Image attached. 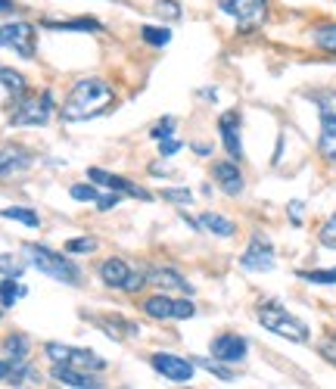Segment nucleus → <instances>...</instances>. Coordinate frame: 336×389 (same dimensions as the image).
<instances>
[{
  "label": "nucleus",
  "mask_w": 336,
  "mask_h": 389,
  "mask_svg": "<svg viewBox=\"0 0 336 389\" xmlns=\"http://www.w3.org/2000/svg\"><path fill=\"white\" fill-rule=\"evenodd\" d=\"M218 10L231 16L243 32H253L268 19V0H218Z\"/></svg>",
  "instance_id": "obj_5"
},
{
  "label": "nucleus",
  "mask_w": 336,
  "mask_h": 389,
  "mask_svg": "<svg viewBox=\"0 0 336 389\" xmlns=\"http://www.w3.org/2000/svg\"><path fill=\"white\" fill-rule=\"evenodd\" d=\"M311 41L318 44L321 50H327V53H333L336 56V22L330 25H318L311 32Z\"/></svg>",
  "instance_id": "obj_26"
},
{
  "label": "nucleus",
  "mask_w": 336,
  "mask_h": 389,
  "mask_svg": "<svg viewBox=\"0 0 336 389\" xmlns=\"http://www.w3.org/2000/svg\"><path fill=\"white\" fill-rule=\"evenodd\" d=\"M69 197L78 199V203H97V197H100V190L94 184H75L72 190H69Z\"/></svg>",
  "instance_id": "obj_34"
},
{
  "label": "nucleus",
  "mask_w": 336,
  "mask_h": 389,
  "mask_svg": "<svg viewBox=\"0 0 336 389\" xmlns=\"http://www.w3.org/2000/svg\"><path fill=\"white\" fill-rule=\"evenodd\" d=\"M149 364H153V371L159 374V377H166L168 383H187V380H193V374H196V364H193L190 358L175 355V352H153Z\"/></svg>",
  "instance_id": "obj_9"
},
{
  "label": "nucleus",
  "mask_w": 336,
  "mask_h": 389,
  "mask_svg": "<svg viewBox=\"0 0 336 389\" xmlns=\"http://www.w3.org/2000/svg\"><path fill=\"white\" fill-rule=\"evenodd\" d=\"M88 178L94 184H103L106 190L121 193V197H134V199H144V203H149V199H153V193L144 190V187H137L134 181H128V178L109 175V171H103V169H88Z\"/></svg>",
  "instance_id": "obj_13"
},
{
  "label": "nucleus",
  "mask_w": 336,
  "mask_h": 389,
  "mask_svg": "<svg viewBox=\"0 0 336 389\" xmlns=\"http://www.w3.org/2000/svg\"><path fill=\"white\" fill-rule=\"evenodd\" d=\"M296 277L309 280V284H318V286H336V268H327V271H296Z\"/></svg>",
  "instance_id": "obj_30"
},
{
  "label": "nucleus",
  "mask_w": 336,
  "mask_h": 389,
  "mask_svg": "<svg viewBox=\"0 0 336 389\" xmlns=\"http://www.w3.org/2000/svg\"><path fill=\"white\" fill-rule=\"evenodd\" d=\"M28 352H32V340L25 334H10L4 340V358L10 364H19V362H28Z\"/></svg>",
  "instance_id": "obj_20"
},
{
  "label": "nucleus",
  "mask_w": 336,
  "mask_h": 389,
  "mask_svg": "<svg viewBox=\"0 0 336 389\" xmlns=\"http://www.w3.org/2000/svg\"><path fill=\"white\" fill-rule=\"evenodd\" d=\"M177 150H181V140H175V138H166V140H159V156H162V159H168V156H175Z\"/></svg>",
  "instance_id": "obj_39"
},
{
  "label": "nucleus",
  "mask_w": 336,
  "mask_h": 389,
  "mask_svg": "<svg viewBox=\"0 0 336 389\" xmlns=\"http://www.w3.org/2000/svg\"><path fill=\"white\" fill-rule=\"evenodd\" d=\"M0 47H10V50H16L19 56L32 60L34 56V28L28 22L0 25Z\"/></svg>",
  "instance_id": "obj_12"
},
{
  "label": "nucleus",
  "mask_w": 336,
  "mask_h": 389,
  "mask_svg": "<svg viewBox=\"0 0 336 389\" xmlns=\"http://www.w3.org/2000/svg\"><path fill=\"white\" fill-rule=\"evenodd\" d=\"M318 240H321V246H327V249H333V252H336V212L324 221V225H321Z\"/></svg>",
  "instance_id": "obj_31"
},
{
  "label": "nucleus",
  "mask_w": 336,
  "mask_h": 389,
  "mask_svg": "<svg viewBox=\"0 0 336 389\" xmlns=\"http://www.w3.org/2000/svg\"><path fill=\"white\" fill-rule=\"evenodd\" d=\"M290 221L293 225H302V203H299V199L290 203Z\"/></svg>",
  "instance_id": "obj_41"
},
{
  "label": "nucleus",
  "mask_w": 336,
  "mask_h": 389,
  "mask_svg": "<svg viewBox=\"0 0 336 389\" xmlns=\"http://www.w3.org/2000/svg\"><path fill=\"white\" fill-rule=\"evenodd\" d=\"M88 318H90V315H88ZM90 321H94L97 327L109 336V340H125L128 334L137 336V327H134L131 321H121V318H90Z\"/></svg>",
  "instance_id": "obj_21"
},
{
  "label": "nucleus",
  "mask_w": 336,
  "mask_h": 389,
  "mask_svg": "<svg viewBox=\"0 0 336 389\" xmlns=\"http://www.w3.org/2000/svg\"><path fill=\"white\" fill-rule=\"evenodd\" d=\"M162 199H168V203H175V206H187V203H193V190H187V187H166Z\"/></svg>",
  "instance_id": "obj_32"
},
{
  "label": "nucleus",
  "mask_w": 336,
  "mask_h": 389,
  "mask_svg": "<svg viewBox=\"0 0 336 389\" xmlns=\"http://www.w3.org/2000/svg\"><path fill=\"white\" fill-rule=\"evenodd\" d=\"M193 364L206 367V371H209V374H212V377L224 380V383H231V380H234V371H231V364L218 362V358H193Z\"/></svg>",
  "instance_id": "obj_29"
},
{
  "label": "nucleus",
  "mask_w": 336,
  "mask_h": 389,
  "mask_svg": "<svg viewBox=\"0 0 336 389\" xmlns=\"http://www.w3.org/2000/svg\"><path fill=\"white\" fill-rule=\"evenodd\" d=\"M53 119V93L44 91L38 100H19V106H16V112L10 115V125H16V128H25V125H34V128H41V125H47V121Z\"/></svg>",
  "instance_id": "obj_8"
},
{
  "label": "nucleus",
  "mask_w": 336,
  "mask_h": 389,
  "mask_svg": "<svg viewBox=\"0 0 336 389\" xmlns=\"http://www.w3.org/2000/svg\"><path fill=\"white\" fill-rule=\"evenodd\" d=\"M53 380H60L62 386H72V389H97L103 386L94 377V371H84V367H72V364H53Z\"/></svg>",
  "instance_id": "obj_16"
},
{
  "label": "nucleus",
  "mask_w": 336,
  "mask_h": 389,
  "mask_svg": "<svg viewBox=\"0 0 336 389\" xmlns=\"http://www.w3.org/2000/svg\"><path fill=\"white\" fill-rule=\"evenodd\" d=\"M32 165V153L22 147H4L0 150V178H13Z\"/></svg>",
  "instance_id": "obj_19"
},
{
  "label": "nucleus",
  "mask_w": 336,
  "mask_h": 389,
  "mask_svg": "<svg viewBox=\"0 0 336 389\" xmlns=\"http://www.w3.org/2000/svg\"><path fill=\"white\" fill-rule=\"evenodd\" d=\"M147 284L149 286H159V290H166V293H184V296H190L193 293V284H187L181 275H177L175 268H149L147 271Z\"/></svg>",
  "instance_id": "obj_17"
},
{
  "label": "nucleus",
  "mask_w": 336,
  "mask_h": 389,
  "mask_svg": "<svg viewBox=\"0 0 336 389\" xmlns=\"http://www.w3.org/2000/svg\"><path fill=\"white\" fill-rule=\"evenodd\" d=\"M274 265H277V252L271 246V240H264L262 234H253L249 246L243 249V256H240V268L253 271V275H262V271H274Z\"/></svg>",
  "instance_id": "obj_10"
},
{
  "label": "nucleus",
  "mask_w": 336,
  "mask_h": 389,
  "mask_svg": "<svg viewBox=\"0 0 336 389\" xmlns=\"http://www.w3.org/2000/svg\"><path fill=\"white\" fill-rule=\"evenodd\" d=\"M149 138H153L156 143L159 140H166V138H175V119L171 115H166V119H159V125L149 131Z\"/></svg>",
  "instance_id": "obj_36"
},
{
  "label": "nucleus",
  "mask_w": 336,
  "mask_h": 389,
  "mask_svg": "<svg viewBox=\"0 0 336 389\" xmlns=\"http://www.w3.org/2000/svg\"><path fill=\"white\" fill-rule=\"evenodd\" d=\"M94 249H97L94 237H78V240H69L66 243V252H72V256H75V252H94Z\"/></svg>",
  "instance_id": "obj_37"
},
{
  "label": "nucleus",
  "mask_w": 336,
  "mask_h": 389,
  "mask_svg": "<svg viewBox=\"0 0 336 389\" xmlns=\"http://www.w3.org/2000/svg\"><path fill=\"white\" fill-rule=\"evenodd\" d=\"M249 355V340L240 334H221L212 340V358L224 364H243Z\"/></svg>",
  "instance_id": "obj_11"
},
{
  "label": "nucleus",
  "mask_w": 336,
  "mask_h": 389,
  "mask_svg": "<svg viewBox=\"0 0 336 389\" xmlns=\"http://www.w3.org/2000/svg\"><path fill=\"white\" fill-rule=\"evenodd\" d=\"M44 352H47V358L53 364H72V367H84V371H103V367H106V358L97 355L94 349H78V345L47 343Z\"/></svg>",
  "instance_id": "obj_6"
},
{
  "label": "nucleus",
  "mask_w": 336,
  "mask_h": 389,
  "mask_svg": "<svg viewBox=\"0 0 336 389\" xmlns=\"http://www.w3.org/2000/svg\"><path fill=\"white\" fill-rule=\"evenodd\" d=\"M193 150H196L199 156H209V153H212V147H209V143H196V147H193Z\"/></svg>",
  "instance_id": "obj_45"
},
{
  "label": "nucleus",
  "mask_w": 336,
  "mask_h": 389,
  "mask_svg": "<svg viewBox=\"0 0 336 389\" xmlns=\"http://www.w3.org/2000/svg\"><path fill=\"white\" fill-rule=\"evenodd\" d=\"M44 28H53V32H103V25L97 19H72V22H53V19H47Z\"/></svg>",
  "instance_id": "obj_23"
},
{
  "label": "nucleus",
  "mask_w": 336,
  "mask_h": 389,
  "mask_svg": "<svg viewBox=\"0 0 336 389\" xmlns=\"http://www.w3.org/2000/svg\"><path fill=\"white\" fill-rule=\"evenodd\" d=\"M181 218H184V221H187V228H190V230H203V225H199V221H196V218H190V215H181Z\"/></svg>",
  "instance_id": "obj_43"
},
{
  "label": "nucleus",
  "mask_w": 336,
  "mask_h": 389,
  "mask_svg": "<svg viewBox=\"0 0 336 389\" xmlns=\"http://www.w3.org/2000/svg\"><path fill=\"white\" fill-rule=\"evenodd\" d=\"M153 10H156V16H162V19H181L184 16L177 0H156Z\"/></svg>",
  "instance_id": "obj_35"
},
{
  "label": "nucleus",
  "mask_w": 336,
  "mask_h": 389,
  "mask_svg": "<svg viewBox=\"0 0 336 389\" xmlns=\"http://www.w3.org/2000/svg\"><path fill=\"white\" fill-rule=\"evenodd\" d=\"M0 84H4V88L10 91L13 97H19V100H22V97H25V91H28V88H25V78L19 75V72L4 69V66H0Z\"/></svg>",
  "instance_id": "obj_28"
},
{
  "label": "nucleus",
  "mask_w": 336,
  "mask_h": 389,
  "mask_svg": "<svg viewBox=\"0 0 336 389\" xmlns=\"http://www.w3.org/2000/svg\"><path fill=\"white\" fill-rule=\"evenodd\" d=\"M212 178H215L221 193H227V197H240L243 187H246L243 171H240V162H234V159H221V162L212 165Z\"/></svg>",
  "instance_id": "obj_14"
},
{
  "label": "nucleus",
  "mask_w": 336,
  "mask_h": 389,
  "mask_svg": "<svg viewBox=\"0 0 336 389\" xmlns=\"http://www.w3.org/2000/svg\"><path fill=\"white\" fill-rule=\"evenodd\" d=\"M119 199H121V193H112V190H109V197H97L100 212H109V209H116V206H119Z\"/></svg>",
  "instance_id": "obj_40"
},
{
  "label": "nucleus",
  "mask_w": 336,
  "mask_h": 389,
  "mask_svg": "<svg viewBox=\"0 0 336 389\" xmlns=\"http://www.w3.org/2000/svg\"><path fill=\"white\" fill-rule=\"evenodd\" d=\"M0 218L22 221V225H28V228H41L38 212H32V209H25V206H6V209H0Z\"/></svg>",
  "instance_id": "obj_25"
},
{
  "label": "nucleus",
  "mask_w": 336,
  "mask_h": 389,
  "mask_svg": "<svg viewBox=\"0 0 336 389\" xmlns=\"http://www.w3.org/2000/svg\"><path fill=\"white\" fill-rule=\"evenodd\" d=\"M25 256H28V265L38 268L41 275L60 280V284H69V286H81V268L69 256H60V252L41 246V243H28Z\"/></svg>",
  "instance_id": "obj_2"
},
{
  "label": "nucleus",
  "mask_w": 336,
  "mask_h": 389,
  "mask_svg": "<svg viewBox=\"0 0 336 389\" xmlns=\"http://www.w3.org/2000/svg\"><path fill=\"white\" fill-rule=\"evenodd\" d=\"M144 315L153 321H187L196 315V305L190 299H171L168 293L144 299Z\"/></svg>",
  "instance_id": "obj_7"
},
{
  "label": "nucleus",
  "mask_w": 336,
  "mask_h": 389,
  "mask_svg": "<svg viewBox=\"0 0 336 389\" xmlns=\"http://www.w3.org/2000/svg\"><path fill=\"white\" fill-rule=\"evenodd\" d=\"M259 324L268 334H277L290 343H309V327L296 315H290L281 302H264V305H259Z\"/></svg>",
  "instance_id": "obj_3"
},
{
  "label": "nucleus",
  "mask_w": 336,
  "mask_h": 389,
  "mask_svg": "<svg viewBox=\"0 0 336 389\" xmlns=\"http://www.w3.org/2000/svg\"><path fill=\"white\" fill-rule=\"evenodd\" d=\"M140 38L149 47H168L171 44V28H159V25H144L140 28Z\"/></svg>",
  "instance_id": "obj_27"
},
{
  "label": "nucleus",
  "mask_w": 336,
  "mask_h": 389,
  "mask_svg": "<svg viewBox=\"0 0 336 389\" xmlns=\"http://www.w3.org/2000/svg\"><path fill=\"white\" fill-rule=\"evenodd\" d=\"M22 296H25V286L16 284V277L0 280V308H13Z\"/></svg>",
  "instance_id": "obj_24"
},
{
  "label": "nucleus",
  "mask_w": 336,
  "mask_h": 389,
  "mask_svg": "<svg viewBox=\"0 0 336 389\" xmlns=\"http://www.w3.org/2000/svg\"><path fill=\"white\" fill-rule=\"evenodd\" d=\"M22 271H25L22 258H16V256H0V275H6V277H22Z\"/></svg>",
  "instance_id": "obj_33"
},
{
  "label": "nucleus",
  "mask_w": 336,
  "mask_h": 389,
  "mask_svg": "<svg viewBox=\"0 0 336 389\" xmlns=\"http://www.w3.org/2000/svg\"><path fill=\"white\" fill-rule=\"evenodd\" d=\"M218 134H221V143H224L227 156L234 162L243 159V143H240V112H224L218 119Z\"/></svg>",
  "instance_id": "obj_15"
},
{
  "label": "nucleus",
  "mask_w": 336,
  "mask_h": 389,
  "mask_svg": "<svg viewBox=\"0 0 336 389\" xmlns=\"http://www.w3.org/2000/svg\"><path fill=\"white\" fill-rule=\"evenodd\" d=\"M318 106L321 115V134H318V150L330 165H336V91H314L309 93Z\"/></svg>",
  "instance_id": "obj_4"
},
{
  "label": "nucleus",
  "mask_w": 336,
  "mask_h": 389,
  "mask_svg": "<svg viewBox=\"0 0 336 389\" xmlns=\"http://www.w3.org/2000/svg\"><path fill=\"white\" fill-rule=\"evenodd\" d=\"M321 355L327 358V362H330L333 367H336V334H330V336H324V340H321Z\"/></svg>",
  "instance_id": "obj_38"
},
{
  "label": "nucleus",
  "mask_w": 336,
  "mask_h": 389,
  "mask_svg": "<svg viewBox=\"0 0 336 389\" xmlns=\"http://www.w3.org/2000/svg\"><path fill=\"white\" fill-rule=\"evenodd\" d=\"M10 362H6V358H4V362H0V380H6V377H10Z\"/></svg>",
  "instance_id": "obj_44"
},
{
  "label": "nucleus",
  "mask_w": 336,
  "mask_h": 389,
  "mask_svg": "<svg viewBox=\"0 0 336 389\" xmlns=\"http://www.w3.org/2000/svg\"><path fill=\"white\" fill-rule=\"evenodd\" d=\"M131 265L125 262V258H119V256H112V258H106L103 265H100V280H103L106 286H112V290H125L128 286V280H131Z\"/></svg>",
  "instance_id": "obj_18"
},
{
  "label": "nucleus",
  "mask_w": 336,
  "mask_h": 389,
  "mask_svg": "<svg viewBox=\"0 0 336 389\" xmlns=\"http://www.w3.org/2000/svg\"><path fill=\"white\" fill-rule=\"evenodd\" d=\"M199 225L209 230V234H215V237H234V234H237V225H234L231 218H224V215H218V212H203Z\"/></svg>",
  "instance_id": "obj_22"
},
{
  "label": "nucleus",
  "mask_w": 336,
  "mask_h": 389,
  "mask_svg": "<svg viewBox=\"0 0 336 389\" xmlns=\"http://www.w3.org/2000/svg\"><path fill=\"white\" fill-rule=\"evenodd\" d=\"M112 103H116L112 84H106L103 78H81V81L72 84L60 112L66 121H88L94 115H103Z\"/></svg>",
  "instance_id": "obj_1"
},
{
  "label": "nucleus",
  "mask_w": 336,
  "mask_h": 389,
  "mask_svg": "<svg viewBox=\"0 0 336 389\" xmlns=\"http://www.w3.org/2000/svg\"><path fill=\"white\" fill-rule=\"evenodd\" d=\"M0 13H16V4L13 0H0Z\"/></svg>",
  "instance_id": "obj_42"
}]
</instances>
